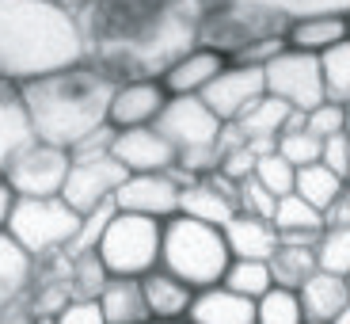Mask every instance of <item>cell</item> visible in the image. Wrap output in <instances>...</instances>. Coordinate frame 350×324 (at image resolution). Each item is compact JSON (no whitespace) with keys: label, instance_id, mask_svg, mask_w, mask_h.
<instances>
[{"label":"cell","instance_id":"cell-1","mask_svg":"<svg viewBox=\"0 0 350 324\" xmlns=\"http://www.w3.org/2000/svg\"><path fill=\"white\" fill-rule=\"evenodd\" d=\"M198 0H84L77 8L84 62L114 84L164 80L198 50Z\"/></svg>","mask_w":350,"mask_h":324},{"label":"cell","instance_id":"cell-2","mask_svg":"<svg viewBox=\"0 0 350 324\" xmlns=\"http://www.w3.org/2000/svg\"><path fill=\"white\" fill-rule=\"evenodd\" d=\"M84 62L77 12L53 0H0V80L31 84Z\"/></svg>","mask_w":350,"mask_h":324},{"label":"cell","instance_id":"cell-3","mask_svg":"<svg viewBox=\"0 0 350 324\" xmlns=\"http://www.w3.org/2000/svg\"><path fill=\"white\" fill-rule=\"evenodd\" d=\"M114 80H107L99 69L88 62L72 69L38 77L23 84V103L35 126V138L57 149H72L80 138L111 123V99H114Z\"/></svg>","mask_w":350,"mask_h":324},{"label":"cell","instance_id":"cell-4","mask_svg":"<svg viewBox=\"0 0 350 324\" xmlns=\"http://www.w3.org/2000/svg\"><path fill=\"white\" fill-rule=\"evenodd\" d=\"M289 27H293V16L278 0H213L202 8L198 46L232 62L255 42L286 38Z\"/></svg>","mask_w":350,"mask_h":324},{"label":"cell","instance_id":"cell-5","mask_svg":"<svg viewBox=\"0 0 350 324\" xmlns=\"http://www.w3.org/2000/svg\"><path fill=\"white\" fill-rule=\"evenodd\" d=\"M228 263H232V252H228L225 229L194 221V218H187V214H175V218L164 221L160 267L172 271L175 279H183L187 286H194V290L221 286Z\"/></svg>","mask_w":350,"mask_h":324},{"label":"cell","instance_id":"cell-6","mask_svg":"<svg viewBox=\"0 0 350 324\" xmlns=\"http://www.w3.org/2000/svg\"><path fill=\"white\" fill-rule=\"evenodd\" d=\"M160 245H164V221L141 218V214H114L99 240V260L107 275H122V279H145L149 271L160 267Z\"/></svg>","mask_w":350,"mask_h":324},{"label":"cell","instance_id":"cell-7","mask_svg":"<svg viewBox=\"0 0 350 324\" xmlns=\"http://www.w3.org/2000/svg\"><path fill=\"white\" fill-rule=\"evenodd\" d=\"M80 221L84 218L72 210L62 195L57 199H19L16 210H12L8 237L19 240L35 260H42V256L65 252L77 240Z\"/></svg>","mask_w":350,"mask_h":324},{"label":"cell","instance_id":"cell-8","mask_svg":"<svg viewBox=\"0 0 350 324\" xmlns=\"http://www.w3.org/2000/svg\"><path fill=\"white\" fill-rule=\"evenodd\" d=\"M72 172V157L69 149L46 145V141H31L23 153L8 164L4 179L19 199H57L65 191V179Z\"/></svg>","mask_w":350,"mask_h":324},{"label":"cell","instance_id":"cell-9","mask_svg":"<svg viewBox=\"0 0 350 324\" xmlns=\"http://www.w3.org/2000/svg\"><path fill=\"white\" fill-rule=\"evenodd\" d=\"M262 73H267V96H278L282 103H289L293 111L308 114L320 103H327L324 69H320V58H316V53L286 50Z\"/></svg>","mask_w":350,"mask_h":324},{"label":"cell","instance_id":"cell-10","mask_svg":"<svg viewBox=\"0 0 350 324\" xmlns=\"http://www.w3.org/2000/svg\"><path fill=\"white\" fill-rule=\"evenodd\" d=\"M160 134L175 145V153H194V149H213L221 134V119L202 103V96H172L157 123Z\"/></svg>","mask_w":350,"mask_h":324},{"label":"cell","instance_id":"cell-11","mask_svg":"<svg viewBox=\"0 0 350 324\" xmlns=\"http://www.w3.org/2000/svg\"><path fill=\"white\" fill-rule=\"evenodd\" d=\"M179 195H183V184L175 179V172H145V175H130L118 187L114 206L122 214H141V218L167 221L179 214Z\"/></svg>","mask_w":350,"mask_h":324},{"label":"cell","instance_id":"cell-12","mask_svg":"<svg viewBox=\"0 0 350 324\" xmlns=\"http://www.w3.org/2000/svg\"><path fill=\"white\" fill-rule=\"evenodd\" d=\"M130 179V172H126L122 164L114 157H103V160H84V164H72L69 179H65V191L62 199L69 202L72 210L84 218V214H92L96 206H103V202H111L114 195H118V187Z\"/></svg>","mask_w":350,"mask_h":324},{"label":"cell","instance_id":"cell-13","mask_svg":"<svg viewBox=\"0 0 350 324\" xmlns=\"http://www.w3.org/2000/svg\"><path fill=\"white\" fill-rule=\"evenodd\" d=\"M179 214L225 229L228 221L240 214V184H232V179L221 175V172L198 175V179L187 184L183 195H179Z\"/></svg>","mask_w":350,"mask_h":324},{"label":"cell","instance_id":"cell-14","mask_svg":"<svg viewBox=\"0 0 350 324\" xmlns=\"http://www.w3.org/2000/svg\"><path fill=\"white\" fill-rule=\"evenodd\" d=\"M262 96H267V73L255 69V65H228V69L202 92V103L210 107L221 123H237L240 114L252 103H259Z\"/></svg>","mask_w":350,"mask_h":324},{"label":"cell","instance_id":"cell-15","mask_svg":"<svg viewBox=\"0 0 350 324\" xmlns=\"http://www.w3.org/2000/svg\"><path fill=\"white\" fill-rule=\"evenodd\" d=\"M111 157L130 175H145V172H172L179 153L157 126H133V130H118Z\"/></svg>","mask_w":350,"mask_h":324},{"label":"cell","instance_id":"cell-16","mask_svg":"<svg viewBox=\"0 0 350 324\" xmlns=\"http://www.w3.org/2000/svg\"><path fill=\"white\" fill-rule=\"evenodd\" d=\"M167 88L160 80H133L118 84L111 99V126L114 130H133V126H152L167 107Z\"/></svg>","mask_w":350,"mask_h":324},{"label":"cell","instance_id":"cell-17","mask_svg":"<svg viewBox=\"0 0 350 324\" xmlns=\"http://www.w3.org/2000/svg\"><path fill=\"white\" fill-rule=\"evenodd\" d=\"M31 141H35V126H31V114H27L23 92H19V84L0 80V179Z\"/></svg>","mask_w":350,"mask_h":324},{"label":"cell","instance_id":"cell-18","mask_svg":"<svg viewBox=\"0 0 350 324\" xmlns=\"http://www.w3.org/2000/svg\"><path fill=\"white\" fill-rule=\"evenodd\" d=\"M187 324H259V301L240 298L228 286H206L194 294Z\"/></svg>","mask_w":350,"mask_h":324},{"label":"cell","instance_id":"cell-19","mask_svg":"<svg viewBox=\"0 0 350 324\" xmlns=\"http://www.w3.org/2000/svg\"><path fill=\"white\" fill-rule=\"evenodd\" d=\"M225 69H228V58L198 46V50H191L187 58H179V62L164 73L160 84L167 88V96H202Z\"/></svg>","mask_w":350,"mask_h":324},{"label":"cell","instance_id":"cell-20","mask_svg":"<svg viewBox=\"0 0 350 324\" xmlns=\"http://www.w3.org/2000/svg\"><path fill=\"white\" fill-rule=\"evenodd\" d=\"M141 286H145V301H149V309H152V321H164V324L187 321L191 301H194V294H198L194 286H187L183 279H175L164 267L149 271L141 279Z\"/></svg>","mask_w":350,"mask_h":324},{"label":"cell","instance_id":"cell-21","mask_svg":"<svg viewBox=\"0 0 350 324\" xmlns=\"http://www.w3.org/2000/svg\"><path fill=\"white\" fill-rule=\"evenodd\" d=\"M96 301H99V309H103L107 324H152V309H149V301H145L141 279L111 275Z\"/></svg>","mask_w":350,"mask_h":324},{"label":"cell","instance_id":"cell-22","mask_svg":"<svg viewBox=\"0 0 350 324\" xmlns=\"http://www.w3.org/2000/svg\"><path fill=\"white\" fill-rule=\"evenodd\" d=\"M225 240H228L232 260H267V263H271V256L282 245L274 221L255 218V214H237L225 225Z\"/></svg>","mask_w":350,"mask_h":324},{"label":"cell","instance_id":"cell-23","mask_svg":"<svg viewBox=\"0 0 350 324\" xmlns=\"http://www.w3.org/2000/svg\"><path fill=\"white\" fill-rule=\"evenodd\" d=\"M301 309H305V324H332L342 309L350 306V290L342 275L316 271L305 286L297 290Z\"/></svg>","mask_w":350,"mask_h":324},{"label":"cell","instance_id":"cell-24","mask_svg":"<svg viewBox=\"0 0 350 324\" xmlns=\"http://www.w3.org/2000/svg\"><path fill=\"white\" fill-rule=\"evenodd\" d=\"M350 38V16H308V19H293L289 27V50H301V53H327L332 46L347 42Z\"/></svg>","mask_w":350,"mask_h":324},{"label":"cell","instance_id":"cell-25","mask_svg":"<svg viewBox=\"0 0 350 324\" xmlns=\"http://www.w3.org/2000/svg\"><path fill=\"white\" fill-rule=\"evenodd\" d=\"M35 286V256L8 233L0 237V309L27 298Z\"/></svg>","mask_w":350,"mask_h":324},{"label":"cell","instance_id":"cell-26","mask_svg":"<svg viewBox=\"0 0 350 324\" xmlns=\"http://www.w3.org/2000/svg\"><path fill=\"white\" fill-rule=\"evenodd\" d=\"M274 229H278V237H324L327 221H324V210L308 206V202L293 191V195H282L278 199Z\"/></svg>","mask_w":350,"mask_h":324},{"label":"cell","instance_id":"cell-27","mask_svg":"<svg viewBox=\"0 0 350 324\" xmlns=\"http://www.w3.org/2000/svg\"><path fill=\"white\" fill-rule=\"evenodd\" d=\"M320 271L316 263V248H293V245H278V252L271 256V275L274 286L286 290H301L312 275Z\"/></svg>","mask_w":350,"mask_h":324},{"label":"cell","instance_id":"cell-28","mask_svg":"<svg viewBox=\"0 0 350 324\" xmlns=\"http://www.w3.org/2000/svg\"><path fill=\"white\" fill-rule=\"evenodd\" d=\"M289 114H293V107L282 103L278 96H262L259 103H252L244 114L237 119V126L244 130V138H278L282 130H286Z\"/></svg>","mask_w":350,"mask_h":324},{"label":"cell","instance_id":"cell-29","mask_svg":"<svg viewBox=\"0 0 350 324\" xmlns=\"http://www.w3.org/2000/svg\"><path fill=\"white\" fill-rule=\"evenodd\" d=\"M293 191H297L308 206L327 210V206L347 191V179H339L327 164H308V168H297V187H293Z\"/></svg>","mask_w":350,"mask_h":324},{"label":"cell","instance_id":"cell-30","mask_svg":"<svg viewBox=\"0 0 350 324\" xmlns=\"http://www.w3.org/2000/svg\"><path fill=\"white\" fill-rule=\"evenodd\" d=\"M221 286H228L232 294H240V298L259 301L262 294L274 286L271 263H267V260H232V263H228L225 282H221Z\"/></svg>","mask_w":350,"mask_h":324},{"label":"cell","instance_id":"cell-31","mask_svg":"<svg viewBox=\"0 0 350 324\" xmlns=\"http://www.w3.org/2000/svg\"><path fill=\"white\" fill-rule=\"evenodd\" d=\"M320 69H324V92L327 103H350V38L339 46H332L327 53H320Z\"/></svg>","mask_w":350,"mask_h":324},{"label":"cell","instance_id":"cell-32","mask_svg":"<svg viewBox=\"0 0 350 324\" xmlns=\"http://www.w3.org/2000/svg\"><path fill=\"white\" fill-rule=\"evenodd\" d=\"M316 263L327 275H350V225H332L316 245Z\"/></svg>","mask_w":350,"mask_h":324},{"label":"cell","instance_id":"cell-33","mask_svg":"<svg viewBox=\"0 0 350 324\" xmlns=\"http://www.w3.org/2000/svg\"><path fill=\"white\" fill-rule=\"evenodd\" d=\"M259 324H305V309H301L297 290L271 286L259 298Z\"/></svg>","mask_w":350,"mask_h":324},{"label":"cell","instance_id":"cell-34","mask_svg":"<svg viewBox=\"0 0 350 324\" xmlns=\"http://www.w3.org/2000/svg\"><path fill=\"white\" fill-rule=\"evenodd\" d=\"M114 214H118L114 199H111V202H103V206H96L92 214H84L77 240H72V245L65 248V256H69V260H77V256H84V252H96L99 240H103V233H107V225L114 221Z\"/></svg>","mask_w":350,"mask_h":324},{"label":"cell","instance_id":"cell-35","mask_svg":"<svg viewBox=\"0 0 350 324\" xmlns=\"http://www.w3.org/2000/svg\"><path fill=\"white\" fill-rule=\"evenodd\" d=\"M255 179H259L274 199H282V195H293V187H297V168L289 164L282 153H267V157L255 160Z\"/></svg>","mask_w":350,"mask_h":324},{"label":"cell","instance_id":"cell-36","mask_svg":"<svg viewBox=\"0 0 350 324\" xmlns=\"http://www.w3.org/2000/svg\"><path fill=\"white\" fill-rule=\"evenodd\" d=\"M274 153H282L293 168H308V164H320L324 141L308 130H286V134H278V149Z\"/></svg>","mask_w":350,"mask_h":324},{"label":"cell","instance_id":"cell-37","mask_svg":"<svg viewBox=\"0 0 350 324\" xmlns=\"http://www.w3.org/2000/svg\"><path fill=\"white\" fill-rule=\"evenodd\" d=\"M107 267L99 260V252H84L72 260V298H99V290L107 286Z\"/></svg>","mask_w":350,"mask_h":324},{"label":"cell","instance_id":"cell-38","mask_svg":"<svg viewBox=\"0 0 350 324\" xmlns=\"http://www.w3.org/2000/svg\"><path fill=\"white\" fill-rule=\"evenodd\" d=\"M274 210H278V199H274V195L267 191L255 175L240 179V214H255V218L274 221Z\"/></svg>","mask_w":350,"mask_h":324},{"label":"cell","instance_id":"cell-39","mask_svg":"<svg viewBox=\"0 0 350 324\" xmlns=\"http://www.w3.org/2000/svg\"><path fill=\"white\" fill-rule=\"evenodd\" d=\"M114 138H118V130H114L111 123H107V126H99V130H92L88 138H80L77 145L69 149L72 164H84V160H103V157H111Z\"/></svg>","mask_w":350,"mask_h":324},{"label":"cell","instance_id":"cell-40","mask_svg":"<svg viewBox=\"0 0 350 324\" xmlns=\"http://www.w3.org/2000/svg\"><path fill=\"white\" fill-rule=\"evenodd\" d=\"M293 19L308 16H350V0H278Z\"/></svg>","mask_w":350,"mask_h":324},{"label":"cell","instance_id":"cell-41","mask_svg":"<svg viewBox=\"0 0 350 324\" xmlns=\"http://www.w3.org/2000/svg\"><path fill=\"white\" fill-rule=\"evenodd\" d=\"M305 130L316 134L320 141H327V138H335V134H342V107H339V103H320L316 111H308Z\"/></svg>","mask_w":350,"mask_h":324},{"label":"cell","instance_id":"cell-42","mask_svg":"<svg viewBox=\"0 0 350 324\" xmlns=\"http://www.w3.org/2000/svg\"><path fill=\"white\" fill-rule=\"evenodd\" d=\"M286 50H289L286 38H267V42H255V46H247L244 53H237L228 65H255V69H267V65H271L274 58H282Z\"/></svg>","mask_w":350,"mask_h":324},{"label":"cell","instance_id":"cell-43","mask_svg":"<svg viewBox=\"0 0 350 324\" xmlns=\"http://www.w3.org/2000/svg\"><path fill=\"white\" fill-rule=\"evenodd\" d=\"M320 164H327L339 179L350 184V138L347 134H335V138L324 141V157H320Z\"/></svg>","mask_w":350,"mask_h":324},{"label":"cell","instance_id":"cell-44","mask_svg":"<svg viewBox=\"0 0 350 324\" xmlns=\"http://www.w3.org/2000/svg\"><path fill=\"white\" fill-rule=\"evenodd\" d=\"M57 324H107L103 309L96 298H72L69 306L57 313Z\"/></svg>","mask_w":350,"mask_h":324},{"label":"cell","instance_id":"cell-45","mask_svg":"<svg viewBox=\"0 0 350 324\" xmlns=\"http://www.w3.org/2000/svg\"><path fill=\"white\" fill-rule=\"evenodd\" d=\"M255 160H259V157H255V153L244 145V149H237V153H228V157H221V168H217V172L228 175L232 184H240V179L255 175Z\"/></svg>","mask_w":350,"mask_h":324},{"label":"cell","instance_id":"cell-46","mask_svg":"<svg viewBox=\"0 0 350 324\" xmlns=\"http://www.w3.org/2000/svg\"><path fill=\"white\" fill-rule=\"evenodd\" d=\"M0 324H35V306H31V294L0 309Z\"/></svg>","mask_w":350,"mask_h":324},{"label":"cell","instance_id":"cell-47","mask_svg":"<svg viewBox=\"0 0 350 324\" xmlns=\"http://www.w3.org/2000/svg\"><path fill=\"white\" fill-rule=\"evenodd\" d=\"M324 221H327V229L332 225H350V184H347V191L324 210Z\"/></svg>","mask_w":350,"mask_h":324},{"label":"cell","instance_id":"cell-48","mask_svg":"<svg viewBox=\"0 0 350 324\" xmlns=\"http://www.w3.org/2000/svg\"><path fill=\"white\" fill-rule=\"evenodd\" d=\"M16 202H19V195L8 187V179H0V237H4L8 225H12V210H16Z\"/></svg>","mask_w":350,"mask_h":324},{"label":"cell","instance_id":"cell-49","mask_svg":"<svg viewBox=\"0 0 350 324\" xmlns=\"http://www.w3.org/2000/svg\"><path fill=\"white\" fill-rule=\"evenodd\" d=\"M53 4H62V8H69V12H77L80 4H84V0H53Z\"/></svg>","mask_w":350,"mask_h":324},{"label":"cell","instance_id":"cell-50","mask_svg":"<svg viewBox=\"0 0 350 324\" xmlns=\"http://www.w3.org/2000/svg\"><path fill=\"white\" fill-rule=\"evenodd\" d=\"M342 134H347V138H350V103L342 107Z\"/></svg>","mask_w":350,"mask_h":324},{"label":"cell","instance_id":"cell-51","mask_svg":"<svg viewBox=\"0 0 350 324\" xmlns=\"http://www.w3.org/2000/svg\"><path fill=\"white\" fill-rule=\"evenodd\" d=\"M332 324H350V306H347V309H342V313H339V316H335V321H332Z\"/></svg>","mask_w":350,"mask_h":324},{"label":"cell","instance_id":"cell-52","mask_svg":"<svg viewBox=\"0 0 350 324\" xmlns=\"http://www.w3.org/2000/svg\"><path fill=\"white\" fill-rule=\"evenodd\" d=\"M198 4H202V8H206V4H213V0H198Z\"/></svg>","mask_w":350,"mask_h":324},{"label":"cell","instance_id":"cell-53","mask_svg":"<svg viewBox=\"0 0 350 324\" xmlns=\"http://www.w3.org/2000/svg\"><path fill=\"white\" fill-rule=\"evenodd\" d=\"M152 324H164V321H152ZM179 324H187V321H179Z\"/></svg>","mask_w":350,"mask_h":324},{"label":"cell","instance_id":"cell-54","mask_svg":"<svg viewBox=\"0 0 350 324\" xmlns=\"http://www.w3.org/2000/svg\"><path fill=\"white\" fill-rule=\"evenodd\" d=\"M347 290H350V275H347Z\"/></svg>","mask_w":350,"mask_h":324}]
</instances>
